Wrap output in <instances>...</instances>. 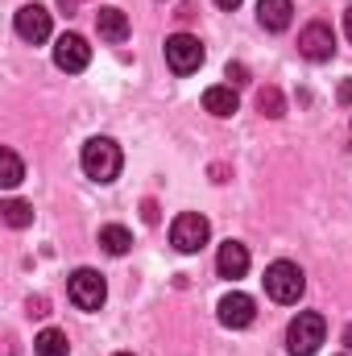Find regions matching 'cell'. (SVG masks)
<instances>
[{"instance_id": "cell-1", "label": "cell", "mask_w": 352, "mask_h": 356, "mask_svg": "<svg viewBox=\"0 0 352 356\" xmlns=\"http://www.w3.org/2000/svg\"><path fill=\"white\" fill-rule=\"evenodd\" d=\"M79 166L95 182H112V178L120 175V166H125V154H120V145L112 137H91L88 145H83V154H79Z\"/></svg>"}, {"instance_id": "cell-2", "label": "cell", "mask_w": 352, "mask_h": 356, "mask_svg": "<svg viewBox=\"0 0 352 356\" xmlns=\"http://www.w3.org/2000/svg\"><path fill=\"white\" fill-rule=\"evenodd\" d=\"M328 340V319L319 311H298L286 327V348L290 356H315L319 344Z\"/></svg>"}, {"instance_id": "cell-3", "label": "cell", "mask_w": 352, "mask_h": 356, "mask_svg": "<svg viewBox=\"0 0 352 356\" xmlns=\"http://www.w3.org/2000/svg\"><path fill=\"white\" fill-rule=\"evenodd\" d=\"M303 290H307V273L294 266V261H273V266L265 269V294L273 302L290 307V302L303 298Z\"/></svg>"}, {"instance_id": "cell-4", "label": "cell", "mask_w": 352, "mask_h": 356, "mask_svg": "<svg viewBox=\"0 0 352 356\" xmlns=\"http://www.w3.org/2000/svg\"><path fill=\"white\" fill-rule=\"evenodd\" d=\"M207 236H211V224L199 211H182L170 224V245H175L178 253H199L207 245Z\"/></svg>"}, {"instance_id": "cell-5", "label": "cell", "mask_w": 352, "mask_h": 356, "mask_svg": "<svg viewBox=\"0 0 352 356\" xmlns=\"http://www.w3.org/2000/svg\"><path fill=\"white\" fill-rule=\"evenodd\" d=\"M203 42L199 38H191V33H170L166 38V67L175 71V75H195L199 67H203Z\"/></svg>"}, {"instance_id": "cell-6", "label": "cell", "mask_w": 352, "mask_h": 356, "mask_svg": "<svg viewBox=\"0 0 352 356\" xmlns=\"http://www.w3.org/2000/svg\"><path fill=\"white\" fill-rule=\"evenodd\" d=\"M67 298H71L79 311H99L104 298H108V286H104V277H99L95 269H75V273L67 277Z\"/></svg>"}, {"instance_id": "cell-7", "label": "cell", "mask_w": 352, "mask_h": 356, "mask_svg": "<svg viewBox=\"0 0 352 356\" xmlns=\"http://www.w3.org/2000/svg\"><path fill=\"white\" fill-rule=\"evenodd\" d=\"M298 54H303L307 63H328V58L336 54V33H332V25H328V21H311V25L298 33Z\"/></svg>"}, {"instance_id": "cell-8", "label": "cell", "mask_w": 352, "mask_h": 356, "mask_svg": "<svg viewBox=\"0 0 352 356\" xmlns=\"http://www.w3.org/2000/svg\"><path fill=\"white\" fill-rule=\"evenodd\" d=\"M88 63H91L88 38H79V33H63V38L54 42V67H58V71L79 75V71H88Z\"/></svg>"}, {"instance_id": "cell-9", "label": "cell", "mask_w": 352, "mask_h": 356, "mask_svg": "<svg viewBox=\"0 0 352 356\" xmlns=\"http://www.w3.org/2000/svg\"><path fill=\"white\" fill-rule=\"evenodd\" d=\"M216 311H220V323H224V327H232V332H241V327H249V323L257 319V302H253L249 294H241V290L224 294Z\"/></svg>"}, {"instance_id": "cell-10", "label": "cell", "mask_w": 352, "mask_h": 356, "mask_svg": "<svg viewBox=\"0 0 352 356\" xmlns=\"http://www.w3.org/2000/svg\"><path fill=\"white\" fill-rule=\"evenodd\" d=\"M13 25H17V33H21L25 42H33V46H42V42L50 38V13H46L42 4H21L17 17H13Z\"/></svg>"}, {"instance_id": "cell-11", "label": "cell", "mask_w": 352, "mask_h": 356, "mask_svg": "<svg viewBox=\"0 0 352 356\" xmlns=\"http://www.w3.org/2000/svg\"><path fill=\"white\" fill-rule=\"evenodd\" d=\"M216 269H220V277H245L249 273V249L241 241H224L216 253Z\"/></svg>"}, {"instance_id": "cell-12", "label": "cell", "mask_w": 352, "mask_h": 356, "mask_svg": "<svg viewBox=\"0 0 352 356\" xmlns=\"http://www.w3.org/2000/svg\"><path fill=\"white\" fill-rule=\"evenodd\" d=\"M257 21H262V29H269V33H282L294 21V4L290 0H257Z\"/></svg>"}, {"instance_id": "cell-13", "label": "cell", "mask_w": 352, "mask_h": 356, "mask_svg": "<svg viewBox=\"0 0 352 356\" xmlns=\"http://www.w3.org/2000/svg\"><path fill=\"white\" fill-rule=\"evenodd\" d=\"M95 33H99L104 42L120 46V42L129 38V17H125L120 8H112V4H108V8H99V13H95Z\"/></svg>"}, {"instance_id": "cell-14", "label": "cell", "mask_w": 352, "mask_h": 356, "mask_svg": "<svg viewBox=\"0 0 352 356\" xmlns=\"http://www.w3.org/2000/svg\"><path fill=\"white\" fill-rule=\"evenodd\" d=\"M203 108L211 112V116H232L237 108H241V99H237V91H232V83H216V88L203 91Z\"/></svg>"}, {"instance_id": "cell-15", "label": "cell", "mask_w": 352, "mask_h": 356, "mask_svg": "<svg viewBox=\"0 0 352 356\" xmlns=\"http://www.w3.org/2000/svg\"><path fill=\"white\" fill-rule=\"evenodd\" d=\"M33 356H71V340L58 327H46L33 336Z\"/></svg>"}, {"instance_id": "cell-16", "label": "cell", "mask_w": 352, "mask_h": 356, "mask_svg": "<svg viewBox=\"0 0 352 356\" xmlns=\"http://www.w3.org/2000/svg\"><path fill=\"white\" fill-rule=\"evenodd\" d=\"M99 245H104V253L125 257V253L133 249V232H129L125 224H104V228H99Z\"/></svg>"}, {"instance_id": "cell-17", "label": "cell", "mask_w": 352, "mask_h": 356, "mask_svg": "<svg viewBox=\"0 0 352 356\" xmlns=\"http://www.w3.org/2000/svg\"><path fill=\"white\" fill-rule=\"evenodd\" d=\"M21 178H25V166H21V158H17V149H8V145H4V149H0V186H8V191H13Z\"/></svg>"}, {"instance_id": "cell-18", "label": "cell", "mask_w": 352, "mask_h": 356, "mask_svg": "<svg viewBox=\"0 0 352 356\" xmlns=\"http://www.w3.org/2000/svg\"><path fill=\"white\" fill-rule=\"evenodd\" d=\"M0 211H4V224H8V228H29V224H33V207H29L25 199H4Z\"/></svg>"}, {"instance_id": "cell-19", "label": "cell", "mask_w": 352, "mask_h": 356, "mask_svg": "<svg viewBox=\"0 0 352 356\" xmlns=\"http://www.w3.org/2000/svg\"><path fill=\"white\" fill-rule=\"evenodd\" d=\"M257 108H262V116H273V120H278V116L286 112V99H282L278 88H262L257 91Z\"/></svg>"}, {"instance_id": "cell-20", "label": "cell", "mask_w": 352, "mask_h": 356, "mask_svg": "<svg viewBox=\"0 0 352 356\" xmlns=\"http://www.w3.org/2000/svg\"><path fill=\"white\" fill-rule=\"evenodd\" d=\"M228 79H232L237 88H241V83H249V67H245V63H228Z\"/></svg>"}, {"instance_id": "cell-21", "label": "cell", "mask_w": 352, "mask_h": 356, "mask_svg": "<svg viewBox=\"0 0 352 356\" xmlns=\"http://www.w3.org/2000/svg\"><path fill=\"white\" fill-rule=\"evenodd\" d=\"M336 99H340V104H352V79H344V83H340V91H336Z\"/></svg>"}, {"instance_id": "cell-22", "label": "cell", "mask_w": 352, "mask_h": 356, "mask_svg": "<svg viewBox=\"0 0 352 356\" xmlns=\"http://www.w3.org/2000/svg\"><path fill=\"white\" fill-rule=\"evenodd\" d=\"M141 216H145V224H158V207L145 199V207H141Z\"/></svg>"}, {"instance_id": "cell-23", "label": "cell", "mask_w": 352, "mask_h": 356, "mask_svg": "<svg viewBox=\"0 0 352 356\" xmlns=\"http://www.w3.org/2000/svg\"><path fill=\"white\" fill-rule=\"evenodd\" d=\"M344 33H349V42H352V4L344 8Z\"/></svg>"}, {"instance_id": "cell-24", "label": "cell", "mask_w": 352, "mask_h": 356, "mask_svg": "<svg viewBox=\"0 0 352 356\" xmlns=\"http://www.w3.org/2000/svg\"><path fill=\"white\" fill-rule=\"evenodd\" d=\"M216 4H220V8H228V13H232V8H241V0H216Z\"/></svg>"}, {"instance_id": "cell-25", "label": "cell", "mask_w": 352, "mask_h": 356, "mask_svg": "<svg viewBox=\"0 0 352 356\" xmlns=\"http://www.w3.org/2000/svg\"><path fill=\"white\" fill-rule=\"evenodd\" d=\"M344 344H349V348H352V323H349V327H344Z\"/></svg>"}, {"instance_id": "cell-26", "label": "cell", "mask_w": 352, "mask_h": 356, "mask_svg": "<svg viewBox=\"0 0 352 356\" xmlns=\"http://www.w3.org/2000/svg\"><path fill=\"white\" fill-rule=\"evenodd\" d=\"M116 356H133V353H116Z\"/></svg>"}]
</instances>
